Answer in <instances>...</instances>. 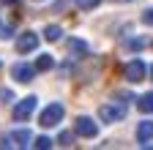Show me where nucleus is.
Returning a JSON list of instances; mask_svg holds the SVG:
<instances>
[{"mask_svg": "<svg viewBox=\"0 0 153 150\" xmlns=\"http://www.w3.org/2000/svg\"><path fill=\"white\" fill-rule=\"evenodd\" d=\"M99 117H101L104 123H120V120H126V101H109V104H101Z\"/></svg>", "mask_w": 153, "mask_h": 150, "instance_id": "f257e3e1", "label": "nucleus"}, {"mask_svg": "<svg viewBox=\"0 0 153 150\" xmlns=\"http://www.w3.org/2000/svg\"><path fill=\"white\" fill-rule=\"evenodd\" d=\"M44 38H47L49 44L60 41V38H63V27H60V25H47V27H44Z\"/></svg>", "mask_w": 153, "mask_h": 150, "instance_id": "9b49d317", "label": "nucleus"}, {"mask_svg": "<svg viewBox=\"0 0 153 150\" xmlns=\"http://www.w3.org/2000/svg\"><path fill=\"white\" fill-rule=\"evenodd\" d=\"M153 139V120H142L137 126V142H150Z\"/></svg>", "mask_w": 153, "mask_h": 150, "instance_id": "9d476101", "label": "nucleus"}, {"mask_svg": "<svg viewBox=\"0 0 153 150\" xmlns=\"http://www.w3.org/2000/svg\"><path fill=\"white\" fill-rule=\"evenodd\" d=\"M142 22H145V25H153V8H145V14H142Z\"/></svg>", "mask_w": 153, "mask_h": 150, "instance_id": "f3484780", "label": "nucleus"}, {"mask_svg": "<svg viewBox=\"0 0 153 150\" xmlns=\"http://www.w3.org/2000/svg\"><path fill=\"white\" fill-rule=\"evenodd\" d=\"M0 35H3V38H11V27H0Z\"/></svg>", "mask_w": 153, "mask_h": 150, "instance_id": "6ab92c4d", "label": "nucleus"}, {"mask_svg": "<svg viewBox=\"0 0 153 150\" xmlns=\"http://www.w3.org/2000/svg\"><path fill=\"white\" fill-rule=\"evenodd\" d=\"M145 71H148L145 63L137 58V60H128V63L123 66V77H126L128 82H142V79H145Z\"/></svg>", "mask_w": 153, "mask_h": 150, "instance_id": "39448f33", "label": "nucleus"}, {"mask_svg": "<svg viewBox=\"0 0 153 150\" xmlns=\"http://www.w3.org/2000/svg\"><path fill=\"white\" fill-rule=\"evenodd\" d=\"M33 147H36V150H49V147H52V139H49V137H36V139H33Z\"/></svg>", "mask_w": 153, "mask_h": 150, "instance_id": "2eb2a0df", "label": "nucleus"}, {"mask_svg": "<svg viewBox=\"0 0 153 150\" xmlns=\"http://www.w3.org/2000/svg\"><path fill=\"white\" fill-rule=\"evenodd\" d=\"M11 139H14L16 147H27V145H33V134H30L27 128H16L14 134H11Z\"/></svg>", "mask_w": 153, "mask_h": 150, "instance_id": "6e6552de", "label": "nucleus"}, {"mask_svg": "<svg viewBox=\"0 0 153 150\" xmlns=\"http://www.w3.org/2000/svg\"><path fill=\"white\" fill-rule=\"evenodd\" d=\"M36 47H38V35H36L33 30L22 33V35L16 38V52H19V55H25V52H33Z\"/></svg>", "mask_w": 153, "mask_h": 150, "instance_id": "0eeeda50", "label": "nucleus"}, {"mask_svg": "<svg viewBox=\"0 0 153 150\" xmlns=\"http://www.w3.org/2000/svg\"><path fill=\"white\" fill-rule=\"evenodd\" d=\"M74 3H76V6H79L82 11H90V8H96V6H99V3H101V0H74Z\"/></svg>", "mask_w": 153, "mask_h": 150, "instance_id": "dca6fc26", "label": "nucleus"}, {"mask_svg": "<svg viewBox=\"0 0 153 150\" xmlns=\"http://www.w3.org/2000/svg\"><path fill=\"white\" fill-rule=\"evenodd\" d=\"M137 109H140V112H145V115H150V112H153V90L137 98Z\"/></svg>", "mask_w": 153, "mask_h": 150, "instance_id": "f8f14e48", "label": "nucleus"}, {"mask_svg": "<svg viewBox=\"0 0 153 150\" xmlns=\"http://www.w3.org/2000/svg\"><path fill=\"white\" fill-rule=\"evenodd\" d=\"M74 131H76V137H85V139H93L96 134H99V126H96V120L90 117H76L74 120Z\"/></svg>", "mask_w": 153, "mask_h": 150, "instance_id": "20e7f679", "label": "nucleus"}, {"mask_svg": "<svg viewBox=\"0 0 153 150\" xmlns=\"http://www.w3.org/2000/svg\"><path fill=\"white\" fill-rule=\"evenodd\" d=\"M52 66H55L52 55H38V60H36V71H49Z\"/></svg>", "mask_w": 153, "mask_h": 150, "instance_id": "ddd939ff", "label": "nucleus"}, {"mask_svg": "<svg viewBox=\"0 0 153 150\" xmlns=\"http://www.w3.org/2000/svg\"><path fill=\"white\" fill-rule=\"evenodd\" d=\"M0 3H6V6H16L19 0H0Z\"/></svg>", "mask_w": 153, "mask_h": 150, "instance_id": "aec40b11", "label": "nucleus"}, {"mask_svg": "<svg viewBox=\"0 0 153 150\" xmlns=\"http://www.w3.org/2000/svg\"><path fill=\"white\" fill-rule=\"evenodd\" d=\"M63 112H66V109H63V104H57V101H55V104H49V106L41 112L38 123H41L44 128H52V126H57V123L63 120Z\"/></svg>", "mask_w": 153, "mask_h": 150, "instance_id": "f03ea898", "label": "nucleus"}, {"mask_svg": "<svg viewBox=\"0 0 153 150\" xmlns=\"http://www.w3.org/2000/svg\"><path fill=\"white\" fill-rule=\"evenodd\" d=\"M150 74H153V66H150ZM150 79H153V77H150Z\"/></svg>", "mask_w": 153, "mask_h": 150, "instance_id": "412c9836", "label": "nucleus"}, {"mask_svg": "<svg viewBox=\"0 0 153 150\" xmlns=\"http://www.w3.org/2000/svg\"><path fill=\"white\" fill-rule=\"evenodd\" d=\"M11 98H14L11 90H0V101H11Z\"/></svg>", "mask_w": 153, "mask_h": 150, "instance_id": "a211bd4d", "label": "nucleus"}, {"mask_svg": "<svg viewBox=\"0 0 153 150\" xmlns=\"http://www.w3.org/2000/svg\"><path fill=\"white\" fill-rule=\"evenodd\" d=\"M90 49L82 38H68V55H74V58H85Z\"/></svg>", "mask_w": 153, "mask_h": 150, "instance_id": "1a4fd4ad", "label": "nucleus"}, {"mask_svg": "<svg viewBox=\"0 0 153 150\" xmlns=\"http://www.w3.org/2000/svg\"><path fill=\"white\" fill-rule=\"evenodd\" d=\"M74 137H76V131H74V134H71V131H60V137H57V145L71 147V145H74Z\"/></svg>", "mask_w": 153, "mask_h": 150, "instance_id": "4468645a", "label": "nucleus"}, {"mask_svg": "<svg viewBox=\"0 0 153 150\" xmlns=\"http://www.w3.org/2000/svg\"><path fill=\"white\" fill-rule=\"evenodd\" d=\"M11 77L16 79V82H22V85H27L33 77H36V66H30V63H16L14 68H11Z\"/></svg>", "mask_w": 153, "mask_h": 150, "instance_id": "423d86ee", "label": "nucleus"}, {"mask_svg": "<svg viewBox=\"0 0 153 150\" xmlns=\"http://www.w3.org/2000/svg\"><path fill=\"white\" fill-rule=\"evenodd\" d=\"M36 106H38V98L36 96H27V98H22L16 106H14V120L16 123H25V120H30V115L36 112Z\"/></svg>", "mask_w": 153, "mask_h": 150, "instance_id": "7ed1b4c3", "label": "nucleus"}]
</instances>
